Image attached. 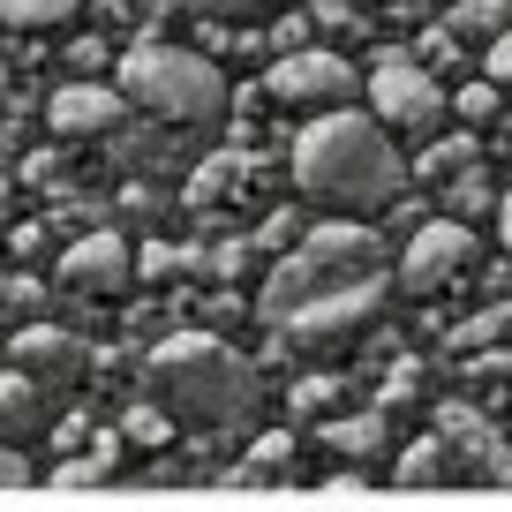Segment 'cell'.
I'll return each mask as SVG.
<instances>
[{"label": "cell", "mask_w": 512, "mask_h": 512, "mask_svg": "<svg viewBox=\"0 0 512 512\" xmlns=\"http://www.w3.org/2000/svg\"><path fill=\"white\" fill-rule=\"evenodd\" d=\"M294 181H302V196H317V204H339V211H384L400 204L407 189V159L400 144L384 136L377 113H317V121H302V136H294Z\"/></svg>", "instance_id": "cell-1"}, {"label": "cell", "mask_w": 512, "mask_h": 512, "mask_svg": "<svg viewBox=\"0 0 512 512\" xmlns=\"http://www.w3.org/2000/svg\"><path fill=\"white\" fill-rule=\"evenodd\" d=\"M144 384L159 400V415L189 422V430H241L256 415V392H264L249 354H234L211 332H174L166 347H151Z\"/></svg>", "instance_id": "cell-2"}, {"label": "cell", "mask_w": 512, "mask_h": 512, "mask_svg": "<svg viewBox=\"0 0 512 512\" xmlns=\"http://www.w3.org/2000/svg\"><path fill=\"white\" fill-rule=\"evenodd\" d=\"M121 98L159 113V121H174V128H196V136H211V128L226 121L219 61H204V53H189V46H136L121 61Z\"/></svg>", "instance_id": "cell-3"}, {"label": "cell", "mask_w": 512, "mask_h": 512, "mask_svg": "<svg viewBox=\"0 0 512 512\" xmlns=\"http://www.w3.org/2000/svg\"><path fill=\"white\" fill-rule=\"evenodd\" d=\"M369 279H384L377 234H369V226H354V219H332V226H317V234H309L287 264H272V279H264V309H272V317H294L302 302L369 287Z\"/></svg>", "instance_id": "cell-4"}, {"label": "cell", "mask_w": 512, "mask_h": 512, "mask_svg": "<svg viewBox=\"0 0 512 512\" xmlns=\"http://www.w3.org/2000/svg\"><path fill=\"white\" fill-rule=\"evenodd\" d=\"M354 91H362L354 61H347V53H324V46L279 53L272 76H264V98H272V106H287V113H309V121H317V113H339Z\"/></svg>", "instance_id": "cell-5"}, {"label": "cell", "mask_w": 512, "mask_h": 512, "mask_svg": "<svg viewBox=\"0 0 512 512\" xmlns=\"http://www.w3.org/2000/svg\"><path fill=\"white\" fill-rule=\"evenodd\" d=\"M475 234H467L460 219H430V226H415V241L400 249V272H392V287L400 294H415V302H430V294H445V287H460L467 272H475Z\"/></svg>", "instance_id": "cell-6"}, {"label": "cell", "mask_w": 512, "mask_h": 512, "mask_svg": "<svg viewBox=\"0 0 512 512\" xmlns=\"http://www.w3.org/2000/svg\"><path fill=\"white\" fill-rule=\"evenodd\" d=\"M377 317H384V279H369V287H347V294H324V302H302L294 317H279V324H287L294 347L339 354V347H354V339H362Z\"/></svg>", "instance_id": "cell-7"}, {"label": "cell", "mask_w": 512, "mask_h": 512, "mask_svg": "<svg viewBox=\"0 0 512 512\" xmlns=\"http://www.w3.org/2000/svg\"><path fill=\"white\" fill-rule=\"evenodd\" d=\"M362 91H369V106H377L384 128H430L437 113H445V83H437L422 61H407V53L377 61V76H369Z\"/></svg>", "instance_id": "cell-8"}, {"label": "cell", "mask_w": 512, "mask_h": 512, "mask_svg": "<svg viewBox=\"0 0 512 512\" xmlns=\"http://www.w3.org/2000/svg\"><path fill=\"white\" fill-rule=\"evenodd\" d=\"M128 279H136V249H128L121 234H83L76 249L61 256V287L68 294H91V302L128 294Z\"/></svg>", "instance_id": "cell-9"}, {"label": "cell", "mask_w": 512, "mask_h": 512, "mask_svg": "<svg viewBox=\"0 0 512 512\" xmlns=\"http://www.w3.org/2000/svg\"><path fill=\"white\" fill-rule=\"evenodd\" d=\"M83 369H91V347H83L68 324H23L16 332V377H31L38 392L83 384Z\"/></svg>", "instance_id": "cell-10"}, {"label": "cell", "mask_w": 512, "mask_h": 512, "mask_svg": "<svg viewBox=\"0 0 512 512\" xmlns=\"http://www.w3.org/2000/svg\"><path fill=\"white\" fill-rule=\"evenodd\" d=\"M128 121V98L106 91V83H61V91L46 98V128L61 136V144H91V136H113V128Z\"/></svg>", "instance_id": "cell-11"}, {"label": "cell", "mask_w": 512, "mask_h": 512, "mask_svg": "<svg viewBox=\"0 0 512 512\" xmlns=\"http://www.w3.org/2000/svg\"><path fill=\"white\" fill-rule=\"evenodd\" d=\"M38 415H46V392L31 377H16V369H0V437L38 430Z\"/></svg>", "instance_id": "cell-12"}, {"label": "cell", "mask_w": 512, "mask_h": 512, "mask_svg": "<svg viewBox=\"0 0 512 512\" xmlns=\"http://www.w3.org/2000/svg\"><path fill=\"white\" fill-rule=\"evenodd\" d=\"M76 8H83V0H0V23L46 38V31H61V23H76Z\"/></svg>", "instance_id": "cell-13"}, {"label": "cell", "mask_w": 512, "mask_h": 512, "mask_svg": "<svg viewBox=\"0 0 512 512\" xmlns=\"http://www.w3.org/2000/svg\"><path fill=\"white\" fill-rule=\"evenodd\" d=\"M512 31V8L505 0H467V8H452V38H505Z\"/></svg>", "instance_id": "cell-14"}, {"label": "cell", "mask_w": 512, "mask_h": 512, "mask_svg": "<svg viewBox=\"0 0 512 512\" xmlns=\"http://www.w3.org/2000/svg\"><path fill=\"white\" fill-rule=\"evenodd\" d=\"M31 309H38V287H31V279H8V272H0V332H23V324H38Z\"/></svg>", "instance_id": "cell-15"}, {"label": "cell", "mask_w": 512, "mask_h": 512, "mask_svg": "<svg viewBox=\"0 0 512 512\" xmlns=\"http://www.w3.org/2000/svg\"><path fill=\"white\" fill-rule=\"evenodd\" d=\"M467 159H475V144H467V136H452L445 151H422V166H415V174H422V181H452Z\"/></svg>", "instance_id": "cell-16"}, {"label": "cell", "mask_w": 512, "mask_h": 512, "mask_svg": "<svg viewBox=\"0 0 512 512\" xmlns=\"http://www.w3.org/2000/svg\"><path fill=\"white\" fill-rule=\"evenodd\" d=\"M497 106H505V91H497L490 76H482V83H467V91H460V121H497Z\"/></svg>", "instance_id": "cell-17"}, {"label": "cell", "mask_w": 512, "mask_h": 512, "mask_svg": "<svg viewBox=\"0 0 512 512\" xmlns=\"http://www.w3.org/2000/svg\"><path fill=\"white\" fill-rule=\"evenodd\" d=\"M279 0H204V16H219V23H256V16H272Z\"/></svg>", "instance_id": "cell-18"}, {"label": "cell", "mask_w": 512, "mask_h": 512, "mask_svg": "<svg viewBox=\"0 0 512 512\" xmlns=\"http://www.w3.org/2000/svg\"><path fill=\"white\" fill-rule=\"evenodd\" d=\"M490 83H497V91H512V31L490 46Z\"/></svg>", "instance_id": "cell-19"}, {"label": "cell", "mask_w": 512, "mask_h": 512, "mask_svg": "<svg viewBox=\"0 0 512 512\" xmlns=\"http://www.w3.org/2000/svg\"><path fill=\"white\" fill-rule=\"evenodd\" d=\"M407 475H445V452H407Z\"/></svg>", "instance_id": "cell-20"}, {"label": "cell", "mask_w": 512, "mask_h": 512, "mask_svg": "<svg viewBox=\"0 0 512 512\" xmlns=\"http://www.w3.org/2000/svg\"><path fill=\"white\" fill-rule=\"evenodd\" d=\"M497 234H505V256H512V189H505V204H497Z\"/></svg>", "instance_id": "cell-21"}, {"label": "cell", "mask_w": 512, "mask_h": 512, "mask_svg": "<svg viewBox=\"0 0 512 512\" xmlns=\"http://www.w3.org/2000/svg\"><path fill=\"white\" fill-rule=\"evenodd\" d=\"M0 482H23V460H16L8 445H0Z\"/></svg>", "instance_id": "cell-22"}, {"label": "cell", "mask_w": 512, "mask_h": 512, "mask_svg": "<svg viewBox=\"0 0 512 512\" xmlns=\"http://www.w3.org/2000/svg\"><path fill=\"white\" fill-rule=\"evenodd\" d=\"M0 219H8V181H0Z\"/></svg>", "instance_id": "cell-23"}, {"label": "cell", "mask_w": 512, "mask_h": 512, "mask_svg": "<svg viewBox=\"0 0 512 512\" xmlns=\"http://www.w3.org/2000/svg\"><path fill=\"white\" fill-rule=\"evenodd\" d=\"M0 98H8V61H0Z\"/></svg>", "instance_id": "cell-24"}]
</instances>
